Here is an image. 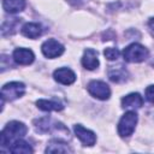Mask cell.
<instances>
[{
  "label": "cell",
  "instance_id": "3",
  "mask_svg": "<svg viewBox=\"0 0 154 154\" xmlns=\"http://www.w3.org/2000/svg\"><path fill=\"white\" fill-rule=\"evenodd\" d=\"M25 93V85L22 82H10L2 85L1 88V111L4 107L5 101H13L16 99H19Z\"/></svg>",
  "mask_w": 154,
  "mask_h": 154
},
{
  "label": "cell",
  "instance_id": "10",
  "mask_svg": "<svg viewBox=\"0 0 154 154\" xmlns=\"http://www.w3.org/2000/svg\"><path fill=\"white\" fill-rule=\"evenodd\" d=\"M54 79L64 85H70L76 81V73L69 67H59L53 72Z\"/></svg>",
  "mask_w": 154,
  "mask_h": 154
},
{
  "label": "cell",
  "instance_id": "24",
  "mask_svg": "<svg viewBox=\"0 0 154 154\" xmlns=\"http://www.w3.org/2000/svg\"><path fill=\"white\" fill-rule=\"evenodd\" d=\"M152 65H153V66H154V63H153V64H152Z\"/></svg>",
  "mask_w": 154,
  "mask_h": 154
},
{
  "label": "cell",
  "instance_id": "6",
  "mask_svg": "<svg viewBox=\"0 0 154 154\" xmlns=\"http://www.w3.org/2000/svg\"><path fill=\"white\" fill-rule=\"evenodd\" d=\"M88 93L97 100H108L111 96L109 87L102 81H90L88 83Z\"/></svg>",
  "mask_w": 154,
  "mask_h": 154
},
{
  "label": "cell",
  "instance_id": "19",
  "mask_svg": "<svg viewBox=\"0 0 154 154\" xmlns=\"http://www.w3.org/2000/svg\"><path fill=\"white\" fill-rule=\"evenodd\" d=\"M19 22H20L19 18H12L10 20H5L2 23V25H1V34H2V36L13 34L16 31V28L19 24Z\"/></svg>",
  "mask_w": 154,
  "mask_h": 154
},
{
  "label": "cell",
  "instance_id": "17",
  "mask_svg": "<svg viewBox=\"0 0 154 154\" xmlns=\"http://www.w3.org/2000/svg\"><path fill=\"white\" fill-rule=\"evenodd\" d=\"M37 108L45 112H51V111H61L64 108V105L60 101L57 100H46V99H40L36 101Z\"/></svg>",
  "mask_w": 154,
  "mask_h": 154
},
{
  "label": "cell",
  "instance_id": "8",
  "mask_svg": "<svg viewBox=\"0 0 154 154\" xmlns=\"http://www.w3.org/2000/svg\"><path fill=\"white\" fill-rule=\"evenodd\" d=\"M73 131H75V135L77 136V138L83 143V146L91 147V146L95 144V142H96V135L91 130L85 129L81 124H75L73 125Z\"/></svg>",
  "mask_w": 154,
  "mask_h": 154
},
{
  "label": "cell",
  "instance_id": "1",
  "mask_svg": "<svg viewBox=\"0 0 154 154\" xmlns=\"http://www.w3.org/2000/svg\"><path fill=\"white\" fill-rule=\"evenodd\" d=\"M28 132V128L24 123L12 120L6 124V126L2 129L0 134V147L1 149H5L19 138H23Z\"/></svg>",
  "mask_w": 154,
  "mask_h": 154
},
{
  "label": "cell",
  "instance_id": "16",
  "mask_svg": "<svg viewBox=\"0 0 154 154\" xmlns=\"http://www.w3.org/2000/svg\"><path fill=\"white\" fill-rule=\"evenodd\" d=\"M22 34L29 38H37L42 34V26L38 23L28 22L22 26Z\"/></svg>",
  "mask_w": 154,
  "mask_h": 154
},
{
  "label": "cell",
  "instance_id": "14",
  "mask_svg": "<svg viewBox=\"0 0 154 154\" xmlns=\"http://www.w3.org/2000/svg\"><path fill=\"white\" fill-rule=\"evenodd\" d=\"M45 152L46 153H72L73 150L61 138H55V140H51L48 142Z\"/></svg>",
  "mask_w": 154,
  "mask_h": 154
},
{
  "label": "cell",
  "instance_id": "11",
  "mask_svg": "<svg viewBox=\"0 0 154 154\" xmlns=\"http://www.w3.org/2000/svg\"><path fill=\"white\" fill-rule=\"evenodd\" d=\"M99 58L97 52L93 48H87L82 57V65L87 70H95L99 66Z\"/></svg>",
  "mask_w": 154,
  "mask_h": 154
},
{
  "label": "cell",
  "instance_id": "9",
  "mask_svg": "<svg viewBox=\"0 0 154 154\" xmlns=\"http://www.w3.org/2000/svg\"><path fill=\"white\" fill-rule=\"evenodd\" d=\"M12 58H13L14 63L18 65H30L35 60V54L29 48L19 47V48H16L13 51Z\"/></svg>",
  "mask_w": 154,
  "mask_h": 154
},
{
  "label": "cell",
  "instance_id": "20",
  "mask_svg": "<svg viewBox=\"0 0 154 154\" xmlns=\"http://www.w3.org/2000/svg\"><path fill=\"white\" fill-rule=\"evenodd\" d=\"M103 55L108 59V60H117L120 55V52L118 51V48L114 47H108L103 51Z\"/></svg>",
  "mask_w": 154,
  "mask_h": 154
},
{
  "label": "cell",
  "instance_id": "5",
  "mask_svg": "<svg viewBox=\"0 0 154 154\" xmlns=\"http://www.w3.org/2000/svg\"><path fill=\"white\" fill-rule=\"evenodd\" d=\"M137 120H138V117H137V113L135 111H128L125 112L119 123H118V134L120 137H129L132 135V132L135 131V128H136V124H137Z\"/></svg>",
  "mask_w": 154,
  "mask_h": 154
},
{
  "label": "cell",
  "instance_id": "18",
  "mask_svg": "<svg viewBox=\"0 0 154 154\" xmlns=\"http://www.w3.org/2000/svg\"><path fill=\"white\" fill-rule=\"evenodd\" d=\"M2 7L7 13L14 14L25 8V0H2Z\"/></svg>",
  "mask_w": 154,
  "mask_h": 154
},
{
  "label": "cell",
  "instance_id": "13",
  "mask_svg": "<svg viewBox=\"0 0 154 154\" xmlns=\"http://www.w3.org/2000/svg\"><path fill=\"white\" fill-rule=\"evenodd\" d=\"M108 77L112 82L114 83H123L128 79L129 77V72L126 71V69L123 65H117V66H109L108 71Z\"/></svg>",
  "mask_w": 154,
  "mask_h": 154
},
{
  "label": "cell",
  "instance_id": "7",
  "mask_svg": "<svg viewBox=\"0 0 154 154\" xmlns=\"http://www.w3.org/2000/svg\"><path fill=\"white\" fill-rule=\"evenodd\" d=\"M41 51H42V54H43L46 58H48V59H54V58L60 57V55L64 53L65 48H64V46H63L60 42H58L57 40H54V38H48V40H46V41L42 43Z\"/></svg>",
  "mask_w": 154,
  "mask_h": 154
},
{
  "label": "cell",
  "instance_id": "23",
  "mask_svg": "<svg viewBox=\"0 0 154 154\" xmlns=\"http://www.w3.org/2000/svg\"><path fill=\"white\" fill-rule=\"evenodd\" d=\"M71 2H73V4H78L79 1H82V0H70Z\"/></svg>",
  "mask_w": 154,
  "mask_h": 154
},
{
  "label": "cell",
  "instance_id": "12",
  "mask_svg": "<svg viewBox=\"0 0 154 154\" xmlns=\"http://www.w3.org/2000/svg\"><path fill=\"white\" fill-rule=\"evenodd\" d=\"M143 105V97L138 93H130L122 99V107L126 109H138Z\"/></svg>",
  "mask_w": 154,
  "mask_h": 154
},
{
  "label": "cell",
  "instance_id": "2",
  "mask_svg": "<svg viewBox=\"0 0 154 154\" xmlns=\"http://www.w3.org/2000/svg\"><path fill=\"white\" fill-rule=\"evenodd\" d=\"M34 125H35V129L36 131L41 132V134H46V132H52V134H57L60 135V136H64L65 138L69 140V129L60 122H55L48 117H45V118H40V119H36L34 120ZM61 138V137H60Z\"/></svg>",
  "mask_w": 154,
  "mask_h": 154
},
{
  "label": "cell",
  "instance_id": "21",
  "mask_svg": "<svg viewBox=\"0 0 154 154\" xmlns=\"http://www.w3.org/2000/svg\"><path fill=\"white\" fill-rule=\"evenodd\" d=\"M144 95H146V99L149 101V102H153L154 103V84H150L146 88V91H144Z\"/></svg>",
  "mask_w": 154,
  "mask_h": 154
},
{
  "label": "cell",
  "instance_id": "4",
  "mask_svg": "<svg viewBox=\"0 0 154 154\" xmlns=\"http://www.w3.org/2000/svg\"><path fill=\"white\" fill-rule=\"evenodd\" d=\"M149 55V52L148 49L140 45V43H131L129 46H126L123 51V57H124V60L128 61V63H141V61H144Z\"/></svg>",
  "mask_w": 154,
  "mask_h": 154
},
{
  "label": "cell",
  "instance_id": "15",
  "mask_svg": "<svg viewBox=\"0 0 154 154\" xmlns=\"http://www.w3.org/2000/svg\"><path fill=\"white\" fill-rule=\"evenodd\" d=\"M7 150H8L10 153H13V154H31V153L34 152V149L31 148V146H30L26 141H24V140H22V138L14 141V142L8 147Z\"/></svg>",
  "mask_w": 154,
  "mask_h": 154
},
{
  "label": "cell",
  "instance_id": "22",
  "mask_svg": "<svg viewBox=\"0 0 154 154\" xmlns=\"http://www.w3.org/2000/svg\"><path fill=\"white\" fill-rule=\"evenodd\" d=\"M148 26L154 31V17L149 18V20H148Z\"/></svg>",
  "mask_w": 154,
  "mask_h": 154
}]
</instances>
